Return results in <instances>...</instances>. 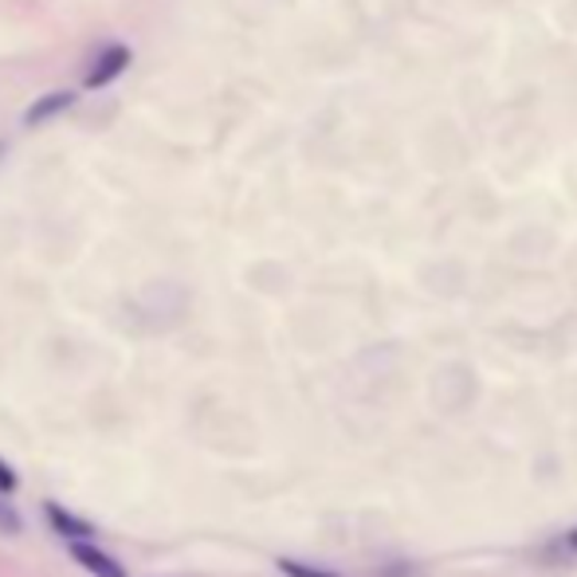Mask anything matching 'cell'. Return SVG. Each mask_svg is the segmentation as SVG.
Wrapping results in <instances>:
<instances>
[{"instance_id":"1","label":"cell","mask_w":577,"mask_h":577,"mask_svg":"<svg viewBox=\"0 0 577 577\" xmlns=\"http://www.w3.org/2000/svg\"><path fill=\"white\" fill-rule=\"evenodd\" d=\"M134 64V52H130L127 44H110L107 52L90 64V72H87V79H83V87L87 90H99V87H110V83L118 79V75L127 72V67Z\"/></svg>"},{"instance_id":"4","label":"cell","mask_w":577,"mask_h":577,"mask_svg":"<svg viewBox=\"0 0 577 577\" xmlns=\"http://www.w3.org/2000/svg\"><path fill=\"white\" fill-rule=\"evenodd\" d=\"M44 514H47V523H52V531L59 534V538H67V542L90 538V534H95V526H90L87 519H79V514H72L64 503H47Z\"/></svg>"},{"instance_id":"2","label":"cell","mask_w":577,"mask_h":577,"mask_svg":"<svg viewBox=\"0 0 577 577\" xmlns=\"http://www.w3.org/2000/svg\"><path fill=\"white\" fill-rule=\"evenodd\" d=\"M67 551H72V558L79 562L83 569H87L90 577H127V569H122V562H115L107 551H99L90 538H75L67 542Z\"/></svg>"},{"instance_id":"8","label":"cell","mask_w":577,"mask_h":577,"mask_svg":"<svg viewBox=\"0 0 577 577\" xmlns=\"http://www.w3.org/2000/svg\"><path fill=\"white\" fill-rule=\"evenodd\" d=\"M569 546H574V551H577V531H574V534H569Z\"/></svg>"},{"instance_id":"7","label":"cell","mask_w":577,"mask_h":577,"mask_svg":"<svg viewBox=\"0 0 577 577\" xmlns=\"http://www.w3.org/2000/svg\"><path fill=\"white\" fill-rule=\"evenodd\" d=\"M17 488H20V476L0 460V496H17Z\"/></svg>"},{"instance_id":"5","label":"cell","mask_w":577,"mask_h":577,"mask_svg":"<svg viewBox=\"0 0 577 577\" xmlns=\"http://www.w3.org/2000/svg\"><path fill=\"white\" fill-rule=\"evenodd\" d=\"M280 569L287 577H338L330 569H318V566H303V562H291V558H280Z\"/></svg>"},{"instance_id":"6","label":"cell","mask_w":577,"mask_h":577,"mask_svg":"<svg viewBox=\"0 0 577 577\" xmlns=\"http://www.w3.org/2000/svg\"><path fill=\"white\" fill-rule=\"evenodd\" d=\"M0 531H4V534H20V514L12 511L9 496H0Z\"/></svg>"},{"instance_id":"3","label":"cell","mask_w":577,"mask_h":577,"mask_svg":"<svg viewBox=\"0 0 577 577\" xmlns=\"http://www.w3.org/2000/svg\"><path fill=\"white\" fill-rule=\"evenodd\" d=\"M72 107H75L72 90H52V95H44V99H36L24 110V127H44V122H52V118H59Z\"/></svg>"}]
</instances>
